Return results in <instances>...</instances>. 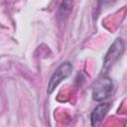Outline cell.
Here are the masks:
<instances>
[{"label": "cell", "mask_w": 127, "mask_h": 127, "mask_svg": "<svg viewBox=\"0 0 127 127\" xmlns=\"http://www.w3.org/2000/svg\"><path fill=\"white\" fill-rule=\"evenodd\" d=\"M113 88L114 85L112 79L106 75V73H101L93 85L92 98L97 102L103 101L111 95Z\"/></svg>", "instance_id": "1"}, {"label": "cell", "mask_w": 127, "mask_h": 127, "mask_svg": "<svg viewBox=\"0 0 127 127\" xmlns=\"http://www.w3.org/2000/svg\"><path fill=\"white\" fill-rule=\"evenodd\" d=\"M124 50H125L124 41L121 38H117L112 43V45L109 47L107 53L105 54V57H104V60H103V64H102L101 73H106L113 66V64L122 56Z\"/></svg>", "instance_id": "2"}, {"label": "cell", "mask_w": 127, "mask_h": 127, "mask_svg": "<svg viewBox=\"0 0 127 127\" xmlns=\"http://www.w3.org/2000/svg\"><path fill=\"white\" fill-rule=\"evenodd\" d=\"M72 71V64L69 62H64L59 65V67L53 72L52 76L50 77V80L48 82V88L47 91L49 94H51L56 87L66 77H68L71 74Z\"/></svg>", "instance_id": "3"}, {"label": "cell", "mask_w": 127, "mask_h": 127, "mask_svg": "<svg viewBox=\"0 0 127 127\" xmlns=\"http://www.w3.org/2000/svg\"><path fill=\"white\" fill-rule=\"evenodd\" d=\"M110 109V104L109 103H100L98 104L94 110L92 111L91 115H90V122L92 126H96L98 123H100L103 118L105 117V115L107 114V112Z\"/></svg>", "instance_id": "4"}, {"label": "cell", "mask_w": 127, "mask_h": 127, "mask_svg": "<svg viewBox=\"0 0 127 127\" xmlns=\"http://www.w3.org/2000/svg\"><path fill=\"white\" fill-rule=\"evenodd\" d=\"M72 5H73V0H63L61 2L58 11V17L60 20L64 21L69 16L72 10Z\"/></svg>", "instance_id": "5"}, {"label": "cell", "mask_w": 127, "mask_h": 127, "mask_svg": "<svg viewBox=\"0 0 127 127\" xmlns=\"http://www.w3.org/2000/svg\"><path fill=\"white\" fill-rule=\"evenodd\" d=\"M116 0H98L100 5H107V4H112L114 3Z\"/></svg>", "instance_id": "6"}]
</instances>
